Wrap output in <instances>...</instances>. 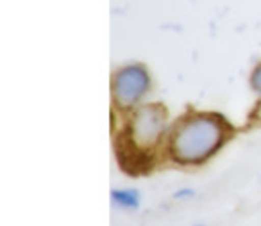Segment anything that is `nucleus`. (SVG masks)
<instances>
[{"label": "nucleus", "mask_w": 261, "mask_h": 226, "mask_svg": "<svg viewBox=\"0 0 261 226\" xmlns=\"http://www.w3.org/2000/svg\"><path fill=\"white\" fill-rule=\"evenodd\" d=\"M224 139L220 121L211 116H195L177 126L170 143V151L177 162L195 164L207 158Z\"/></svg>", "instance_id": "f257e3e1"}, {"label": "nucleus", "mask_w": 261, "mask_h": 226, "mask_svg": "<svg viewBox=\"0 0 261 226\" xmlns=\"http://www.w3.org/2000/svg\"><path fill=\"white\" fill-rule=\"evenodd\" d=\"M252 86H254V89H256L257 93H261V66H259V68H256V72H254Z\"/></svg>", "instance_id": "39448f33"}, {"label": "nucleus", "mask_w": 261, "mask_h": 226, "mask_svg": "<svg viewBox=\"0 0 261 226\" xmlns=\"http://www.w3.org/2000/svg\"><path fill=\"white\" fill-rule=\"evenodd\" d=\"M113 200L123 207H136L138 205V194L135 190H115Z\"/></svg>", "instance_id": "20e7f679"}, {"label": "nucleus", "mask_w": 261, "mask_h": 226, "mask_svg": "<svg viewBox=\"0 0 261 226\" xmlns=\"http://www.w3.org/2000/svg\"><path fill=\"white\" fill-rule=\"evenodd\" d=\"M149 87V77L142 66H127L120 70L113 82V96L120 107L136 104Z\"/></svg>", "instance_id": "7ed1b4c3"}, {"label": "nucleus", "mask_w": 261, "mask_h": 226, "mask_svg": "<svg viewBox=\"0 0 261 226\" xmlns=\"http://www.w3.org/2000/svg\"><path fill=\"white\" fill-rule=\"evenodd\" d=\"M165 130V111L158 105H145L138 109L130 121V141L140 150L154 146Z\"/></svg>", "instance_id": "f03ea898"}]
</instances>
